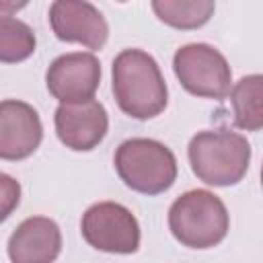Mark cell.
I'll use <instances>...</instances> for the list:
<instances>
[{"mask_svg":"<svg viewBox=\"0 0 263 263\" xmlns=\"http://www.w3.org/2000/svg\"><path fill=\"white\" fill-rule=\"evenodd\" d=\"M111 90L117 107L134 119H152L168 103V88L158 62L144 49H121L113 60Z\"/></svg>","mask_w":263,"mask_h":263,"instance_id":"6da1fadb","label":"cell"},{"mask_svg":"<svg viewBox=\"0 0 263 263\" xmlns=\"http://www.w3.org/2000/svg\"><path fill=\"white\" fill-rule=\"evenodd\" d=\"M193 175L212 187H230L242 181L251 162L249 140L232 129L197 132L187 146Z\"/></svg>","mask_w":263,"mask_h":263,"instance_id":"7a4b0ae2","label":"cell"},{"mask_svg":"<svg viewBox=\"0 0 263 263\" xmlns=\"http://www.w3.org/2000/svg\"><path fill=\"white\" fill-rule=\"evenodd\" d=\"M230 228L224 201L208 189H191L168 208L171 234L189 249H212L220 245Z\"/></svg>","mask_w":263,"mask_h":263,"instance_id":"3957f363","label":"cell"},{"mask_svg":"<svg viewBox=\"0 0 263 263\" xmlns=\"http://www.w3.org/2000/svg\"><path fill=\"white\" fill-rule=\"evenodd\" d=\"M119 179L136 193L160 195L177 181V158L168 146L152 138H129L113 156Z\"/></svg>","mask_w":263,"mask_h":263,"instance_id":"277c9868","label":"cell"},{"mask_svg":"<svg viewBox=\"0 0 263 263\" xmlns=\"http://www.w3.org/2000/svg\"><path fill=\"white\" fill-rule=\"evenodd\" d=\"M173 70L189 95L222 101L230 92V64L214 45L187 43L179 47L173 55Z\"/></svg>","mask_w":263,"mask_h":263,"instance_id":"5b68a950","label":"cell"},{"mask_svg":"<svg viewBox=\"0 0 263 263\" xmlns=\"http://www.w3.org/2000/svg\"><path fill=\"white\" fill-rule=\"evenodd\" d=\"M82 238L97 251L132 255L140 247V224L132 210L117 201L92 203L80 220Z\"/></svg>","mask_w":263,"mask_h":263,"instance_id":"8992f818","label":"cell"},{"mask_svg":"<svg viewBox=\"0 0 263 263\" xmlns=\"http://www.w3.org/2000/svg\"><path fill=\"white\" fill-rule=\"evenodd\" d=\"M45 84L60 105L90 101L101 84V62L90 51L58 55L45 72Z\"/></svg>","mask_w":263,"mask_h":263,"instance_id":"52a82bcc","label":"cell"},{"mask_svg":"<svg viewBox=\"0 0 263 263\" xmlns=\"http://www.w3.org/2000/svg\"><path fill=\"white\" fill-rule=\"evenodd\" d=\"M49 25L60 41L80 43L86 49H101L109 37L103 12L84 0H55L49 6Z\"/></svg>","mask_w":263,"mask_h":263,"instance_id":"ba28073f","label":"cell"},{"mask_svg":"<svg viewBox=\"0 0 263 263\" xmlns=\"http://www.w3.org/2000/svg\"><path fill=\"white\" fill-rule=\"evenodd\" d=\"M53 125L60 142L76 152L97 148L109 129V115L97 99L84 103L60 105L53 115Z\"/></svg>","mask_w":263,"mask_h":263,"instance_id":"9c48e42d","label":"cell"},{"mask_svg":"<svg viewBox=\"0 0 263 263\" xmlns=\"http://www.w3.org/2000/svg\"><path fill=\"white\" fill-rule=\"evenodd\" d=\"M43 140V125L33 105L16 99L0 103V158H29Z\"/></svg>","mask_w":263,"mask_h":263,"instance_id":"30bf717a","label":"cell"},{"mask_svg":"<svg viewBox=\"0 0 263 263\" xmlns=\"http://www.w3.org/2000/svg\"><path fill=\"white\" fill-rule=\"evenodd\" d=\"M12 263H53L62 253V230L47 216L23 220L8 238Z\"/></svg>","mask_w":263,"mask_h":263,"instance_id":"8fae6325","label":"cell"},{"mask_svg":"<svg viewBox=\"0 0 263 263\" xmlns=\"http://www.w3.org/2000/svg\"><path fill=\"white\" fill-rule=\"evenodd\" d=\"M230 103L238 129H263V74L242 76L230 90Z\"/></svg>","mask_w":263,"mask_h":263,"instance_id":"7c38bea8","label":"cell"},{"mask_svg":"<svg viewBox=\"0 0 263 263\" xmlns=\"http://www.w3.org/2000/svg\"><path fill=\"white\" fill-rule=\"evenodd\" d=\"M152 10L164 25L189 31L203 27L212 18L216 4L212 0H154Z\"/></svg>","mask_w":263,"mask_h":263,"instance_id":"4fadbf2b","label":"cell"},{"mask_svg":"<svg viewBox=\"0 0 263 263\" xmlns=\"http://www.w3.org/2000/svg\"><path fill=\"white\" fill-rule=\"evenodd\" d=\"M37 45L33 29L18 21L12 18L10 14H2L0 18V62L4 64H16L33 55Z\"/></svg>","mask_w":263,"mask_h":263,"instance_id":"5bb4252c","label":"cell"},{"mask_svg":"<svg viewBox=\"0 0 263 263\" xmlns=\"http://www.w3.org/2000/svg\"><path fill=\"white\" fill-rule=\"evenodd\" d=\"M0 181H2V220H6L21 201V185L6 173L0 175Z\"/></svg>","mask_w":263,"mask_h":263,"instance_id":"9a60e30c","label":"cell"},{"mask_svg":"<svg viewBox=\"0 0 263 263\" xmlns=\"http://www.w3.org/2000/svg\"><path fill=\"white\" fill-rule=\"evenodd\" d=\"M261 185H263V164H261Z\"/></svg>","mask_w":263,"mask_h":263,"instance_id":"2e32d148","label":"cell"}]
</instances>
